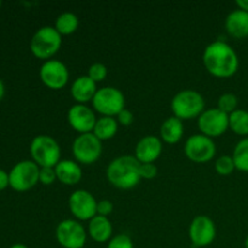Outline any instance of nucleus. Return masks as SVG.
Wrapping results in <instances>:
<instances>
[{"mask_svg":"<svg viewBox=\"0 0 248 248\" xmlns=\"http://www.w3.org/2000/svg\"><path fill=\"white\" fill-rule=\"evenodd\" d=\"M62 45V35L52 26H44L34 33L31 40V51L36 58L51 60Z\"/></svg>","mask_w":248,"mask_h":248,"instance_id":"20e7f679","label":"nucleus"},{"mask_svg":"<svg viewBox=\"0 0 248 248\" xmlns=\"http://www.w3.org/2000/svg\"><path fill=\"white\" fill-rule=\"evenodd\" d=\"M92 107L103 116H115L125 108V96L116 87H101L92 98Z\"/></svg>","mask_w":248,"mask_h":248,"instance_id":"423d86ee","label":"nucleus"},{"mask_svg":"<svg viewBox=\"0 0 248 248\" xmlns=\"http://www.w3.org/2000/svg\"><path fill=\"white\" fill-rule=\"evenodd\" d=\"M87 232L94 241L102 244V242H107L111 239L113 224L108 217L96 215L92 219L89 220Z\"/></svg>","mask_w":248,"mask_h":248,"instance_id":"aec40b11","label":"nucleus"},{"mask_svg":"<svg viewBox=\"0 0 248 248\" xmlns=\"http://www.w3.org/2000/svg\"><path fill=\"white\" fill-rule=\"evenodd\" d=\"M236 5L240 10L248 12V0H236Z\"/></svg>","mask_w":248,"mask_h":248,"instance_id":"f704fd0d","label":"nucleus"},{"mask_svg":"<svg viewBox=\"0 0 248 248\" xmlns=\"http://www.w3.org/2000/svg\"><path fill=\"white\" fill-rule=\"evenodd\" d=\"M184 133L183 121L178 119L177 116H170L164 123L161 124L160 127V137L164 142L174 144L179 142Z\"/></svg>","mask_w":248,"mask_h":248,"instance_id":"412c9836","label":"nucleus"},{"mask_svg":"<svg viewBox=\"0 0 248 248\" xmlns=\"http://www.w3.org/2000/svg\"><path fill=\"white\" fill-rule=\"evenodd\" d=\"M162 153V140L156 136L148 135L138 140L135 149V156L140 164L154 162Z\"/></svg>","mask_w":248,"mask_h":248,"instance_id":"dca6fc26","label":"nucleus"},{"mask_svg":"<svg viewBox=\"0 0 248 248\" xmlns=\"http://www.w3.org/2000/svg\"><path fill=\"white\" fill-rule=\"evenodd\" d=\"M107 178L119 189H132L140 182V162L135 155H121L109 162Z\"/></svg>","mask_w":248,"mask_h":248,"instance_id":"f03ea898","label":"nucleus"},{"mask_svg":"<svg viewBox=\"0 0 248 248\" xmlns=\"http://www.w3.org/2000/svg\"><path fill=\"white\" fill-rule=\"evenodd\" d=\"M10 248H28V246H26L24 244H15V245H12Z\"/></svg>","mask_w":248,"mask_h":248,"instance_id":"e433bc0d","label":"nucleus"},{"mask_svg":"<svg viewBox=\"0 0 248 248\" xmlns=\"http://www.w3.org/2000/svg\"><path fill=\"white\" fill-rule=\"evenodd\" d=\"M245 248H248V236L246 237V241H245Z\"/></svg>","mask_w":248,"mask_h":248,"instance_id":"4c0bfd02","label":"nucleus"},{"mask_svg":"<svg viewBox=\"0 0 248 248\" xmlns=\"http://www.w3.org/2000/svg\"><path fill=\"white\" fill-rule=\"evenodd\" d=\"M133 119L135 118H133L132 111L128 110V109L126 108H124L123 110L116 115V120H118V123L124 126H130L131 124L133 123Z\"/></svg>","mask_w":248,"mask_h":248,"instance_id":"473e14b6","label":"nucleus"},{"mask_svg":"<svg viewBox=\"0 0 248 248\" xmlns=\"http://www.w3.org/2000/svg\"><path fill=\"white\" fill-rule=\"evenodd\" d=\"M229 128L240 136L248 135V111L236 109L229 114Z\"/></svg>","mask_w":248,"mask_h":248,"instance_id":"b1692460","label":"nucleus"},{"mask_svg":"<svg viewBox=\"0 0 248 248\" xmlns=\"http://www.w3.org/2000/svg\"><path fill=\"white\" fill-rule=\"evenodd\" d=\"M217 235L216 224L208 216H196L189 225V239L194 247H206Z\"/></svg>","mask_w":248,"mask_h":248,"instance_id":"4468645a","label":"nucleus"},{"mask_svg":"<svg viewBox=\"0 0 248 248\" xmlns=\"http://www.w3.org/2000/svg\"><path fill=\"white\" fill-rule=\"evenodd\" d=\"M108 74V69H107L106 64L101 62H96L93 64L90 65L89 72H87V75L93 80L94 82H98L104 80V78Z\"/></svg>","mask_w":248,"mask_h":248,"instance_id":"c85d7f7f","label":"nucleus"},{"mask_svg":"<svg viewBox=\"0 0 248 248\" xmlns=\"http://www.w3.org/2000/svg\"><path fill=\"white\" fill-rule=\"evenodd\" d=\"M232 156L237 170L248 172V137L241 140L235 145Z\"/></svg>","mask_w":248,"mask_h":248,"instance_id":"393cba45","label":"nucleus"},{"mask_svg":"<svg viewBox=\"0 0 248 248\" xmlns=\"http://www.w3.org/2000/svg\"><path fill=\"white\" fill-rule=\"evenodd\" d=\"M72 152L78 162L89 165L97 161L102 154V140L93 132L80 133L72 144Z\"/></svg>","mask_w":248,"mask_h":248,"instance_id":"1a4fd4ad","label":"nucleus"},{"mask_svg":"<svg viewBox=\"0 0 248 248\" xmlns=\"http://www.w3.org/2000/svg\"><path fill=\"white\" fill-rule=\"evenodd\" d=\"M7 186H10V179H9V173L4 170L0 169V191L6 189Z\"/></svg>","mask_w":248,"mask_h":248,"instance_id":"72a5a7b5","label":"nucleus"},{"mask_svg":"<svg viewBox=\"0 0 248 248\" xmlns=\"http://www.w3.org/2000/svg\"><path fill=\"white\" fill-rule=\"evenodd\" d=\"M40 167L33 160L17 162L9 172L10 186L16 191H27L39 182Z\"/></svg>","mask_w":248,"mask_h":248,"instance_id":"0eeeda50","label":"nucleus"},{"mask_svg":"<svg viewBox=\"0 0 248 248\" xmlns=\"http://www.w3.org/2000/svg\"><path fill=\"white\" fill-rule=\"evenodd\" d=\"M57 179L55 167H40V173H39V182H41L45 186H50Z\"/></svg>","mask_w":248,"mask_h":248,"instance_id":"c756f323","label":"nucleus"},{"mask_svg":"<svg viewBox=\"0 0 248 248\" xmlns=\"http://www.w3.org/2000/svg\"><path fill=\"white\" fill-rule=\"evenodd\" d=\"M217 148L213 140L202 133L190 136L184 144V153L194 162H207L216 155Z\"/></svg>","mask_w":248,"mask_h":248,"instance_id":"9d476101","label":"nucleus"},{"mask_svg":"<svg viewBox=\"0 0 248 248\" xmlns=\"http://www.w3.org/2000/svg\"><path fill=\"white\" fill-rule=\"evenodd\" d=\"M225 28L234 38H246L248 36V12L240 9L230 12L225 18Z\"/></svg>","mask_w":248,"mask_h":248,"instance_id":"a211bd4d","label":"nucleus"},{"mask_svg":"<svg viewBox=\"0 0 248 248\" xmlns=\"http://www.w3.org/2000/svg\"><path fill=\"white\" fill-rule=\"evenodd\" d=\"M237 104H239V99H237L236 94L232 93V92H227L219 96L217 103V108L220 109L222 111L227 114H232L237 109Z\"/></svg>","mask_w":248,"mask_h":248,"instance_id":"a878e982","label":"nucleus"},{"mask_svg":"<svg viewBox=\"0 0 248 248\" xmlns=\"http://www.w3.org/2000/svg\"><path fill=\"white\" fill-rule=\"evenodd\" d=\"M4 94H5V85L2 82V80L0 79V101L4 98Z\"/></svg>","mask_w":248,"mask_h":248,"instance_id":"c9c22d12","label":"nucleus"},{"mask_svg":"<svg viewBox=\"0 0 248 248\" xmlns=\"http://www.w3.org/2000/svg\"><path fill=\"white\" fill-rule=\"evenodd\" d=\"M202 62L206 69L218 78H229L239 69V57L236 51L222 40H216L206 46Z\"/></svg>","mask_w":248,"mask_h":248,"instance_id":"f257e3e1","label":"nucleus"},{"mask_svg":"<svg viewBox=\"0 0 248 248\" xmlns=\"http://www.w3.org/2000/svg\"><path fill=\"white\" fill-rule=\"evenodd\" d=\"M97 82H94L89 75H80L70 87V93L72 97L78 102V103L85 104L86 102L92 101L93 96L97 92Z\"/></svg>","mask_w":248,"mask_h":248,"instance_id":"f3484780","label":"nucleus"},{"mask_svg":"<svg viewBox=\"0 0 248 248\" xmlns=\"http://www.w3.org/2000/svg\"><path fill=\"white\" fill-rule=\"evenodd\" d=\"M198 126L201 133L208 137L222 136L229 128V114L218 108L206 109L198 118Z\"/></svg>","mask_w":248,"mask_h":248,"instance_id":"9b49d317","label":"nucleus"},{"mask_svg":"<svg viewBox=\"0 0 248 248\" xmlns=\"http://www.w3.org/2000/svg\"><path fill=\"white\" fill-rule=\"evenodd\" d=\"M67 118L73 130L78 131L79 133L92 132L97 121L93 109L81 103H77L70 107Z\"/></svg>","mask_w":248,"mask_h":248,"instance_id":"2eb2a0df","label":"nucleus"},{"mask_svg":"<svg viewBox=\"0 0 248 248\" xmlns=\"http://www.w3.org/2000/svg\"><path fill=\"white\" fill-rule=\"evenodd\" d=\"M40 79L48 89L61 90L67 85L69 80V70L67 65L60 60H51L45 61L41 64L40 70H39Z\"/></svg>","mask_w":248,"mask_h":248,"instance_id":"f8f14e48","label":"nucleus"},{"mask_svg":"<svg viewBox=\"0 0 248 248\" xmlns=\"http://www.w3.org/2000/svg\"><path fill=\"white\" fill-rule=\"evenodd\" d=\"M215 167L216 171L219 174H222V176H229L236 169L234 160H232V156H230V155H222V156L218 157L216 160Z\"/></svg>","mask_w":248,"mask_h":248,"instance_id":"bb28decb","label":"nucleus"},{"mask_svg":"<svg viewBox=\"0 0 248 248\" xmlns=\"http://www.w3.org/2000/svg\"><path fill=\"white\" fill-rule=\"evenodd\" d=\"M0 7H1V1H0Z\"/></svg>","mask_w":248,"mask_h":248,"instance_id":"58836bf2","label":"nucleus"},{"mask_svg":"<svg viewBox=\"0 0 248 248\" xmlns=\"http://www.w3.org/2000/svg\"><path fill=\"white\" fill-rule=\"evenodd\" d=\"M56 239L64 248H82L86 244L87 232L77 219H63L56 228Z\"/></svg>","mask_w":248,"mask_h":248,"instance_id":"6e6552de","label":"nucleus"},{"mask_svg":"<svg viewBox=\"0 0 248 248\" xmlns=\"http://www.w3.org/2000/svg\"><path fill=\"white\" fill-rule=\"evenodd\" d=\"M114 210V205L110 200H107V199H103V200H99L97 202V215L103 216V217H108Z\"/></svg>","mask_w":248,"mask_h":248,"instance_id":"7c9ffc66","label":"nucleus"},{"mask_svg":"<svg viewBox=\"0 0 248 248\" xmlns=\"http://www.w3.org/2000/svg\"><path fill=\"white\" fill-rule=\"evenodd\" d=\"M97 202L94 196L85 189H78L69 196L68 205L77 220H90L97 215Z\"/></svg>","mask_w":248,"mask_h":248,"instance_id":"ddd939ff","label":"nucleus"},{"mask_svg":"<svg viewBox=\"0 0 248 248\" xmlns=\"http://www.w3.org/2000/svg\"><path fill=\"white\" fill-rule=\"evenodd\" d=\"M79 27V18L72 11H65L58 15L55 21V28L61 35H68L74 33Z\"/></svg>","mask_w":248,"mask_h":248,"instance_id":"5701e85b","label":"nucleus"},{"mask_svg":"<svg viewBox=\"0 0 248 248\" xmlns=\"http://www.w3.org/2000/svg\"><path fill=\"white\" fill-rule=\"evenodd\" d=\"M171 108L174 116L181 120L199 118L205 110V98L195 90H182L172 98Z\"/></svg>","mask_w":248,"mask_h":248,"instance_id":"39448f33","label":"nucleus"},{"mask_svg":"<svg viewBox=\"0 0 248 248\" xmlns=\"http://www.w3.org/2000/svg\"><path fill=\"white\" fill-rule=\"evenodd\" d=\"M107 248H135V245L128 235L119 234L109 240Z\"/></svg>","mask_w":248,"mask_h":248,"instance_id":"cd10ccee","label":"nucleus"},{"mask_svg":"<svg viewBox=\"0 0 248 248\" xmlns=\"http://www.w3.org/2000/svg\"><path fill=\"white\" fill-rule=\"evenodd\" d=\"M157 174V169L154 162L140 164V177L144 179H152Z\"/></svg>","mask_w":248,"mask_h":248,"instance_id":"2f4dec72","label":"nucleus"},{"mask_svg":"<svg viewBox=\"0 0 248 248\" xmlns=\"http://www.w3.org/2000/svg\"><path fill=\"white\" fill-rule=\"evenodd\" d=\"M29 152L33 161L39 167H55L61 161V147L52 136H35L31 143Z\"/></svg>","mask_w":248,"mask_h":248,"instance_id":"7ed1b4c3","label":"nucleus"},{"mask_svg":"<svg viewBox=\"0 0 248 248\" xmlns=\"http://www.w3.org/2000/svg\"><path fill=\"white\" fill-rule=\"evenodd\" d=\"M119 128V123L114 116H101L97 119L93 127V135L101 140H107L116 135Z\"/></svg>","mask_w":248,"mask_h":248,"instance_id":"4be33fe9","label":"nucleus"},{"mask_svg":"<svg viewBox=\"0 0 248 248\" xmlns=\"http://www.w3.org/2000/svg\"><path fill=\"white\" fill-rule=\"evenodd\" d=\"M57 179L67 186H74L79 183L82 177V170L78 161L74 160H61L55 166Z\"/></svg>","mask_w":248,"mask_h":248,"instance_id":"6ab92c4d","label":"nucleus"}]
</instances>
